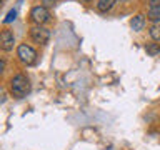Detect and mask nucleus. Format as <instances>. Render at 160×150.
<instances>
[{"instance_id": "nucleus-1", "label": "nucleus", "mask_w": 160, "mask_h": 150, "mask_svg": "<svg viewBox=\"0 0 160 150\" xmlns=\"http://www.w3.org/2000/svg\"><path fill=\"white\" fill-rule=\"evenodd\" d=\"M10 90H12V93L15 95V97L22 98L23 95H27L28 90H30L28 78L25 77V75H15V77L12 78V82H10Z\"/></svg>"}, {"instance_id": "nucleus-2", "label": "nucleus", "mask_w": 160, "mask_h": 150, "mask_svg": "<svg viewBox=\"0 0 160 150\" xmlns=\"http://www.w3.org/2000/svg\"><path fill=\"white\" fill-rule=\"evenodd\" d=\"M17 57L20 58V62H23L25 65H32V63H35V60H37V52H35L30 45L22 43V45H18V48H17Z\"/></svg>"}, {"instance_id": "nucleus-3", "label": "nucleus", "mask_w": 160, "mask_h": 150, "mask_svg": "<svg viewBox=\"0 0 160 150\" xmlns=\"http://www.w3.org/2000/svg\"><path fill=\"white\" fill-rule=\"evenodd\" d=\"M30 37L35 43H47L50 38V32L42 25H37V27L30 28Z\"/></svg>"}, {"instance_id": "nucleus-4", "label": "nucleus", "mask_w": 160, "mask_h": 150, "mask_svg": "<svg viewBox=\"0 0 160 150\" xmlns=\"http://www.w3.org/2000/svg\"><path fill=\"white\" fill-rule=\"evenodd\" d=\"M30 17H32V20L37 25H42L45 23L47 20L50 18V13H48V10L47 7H43V5H38V7H33L32 8V12H30Z\"/></svg>"}, {"instance_id": "nucleus-5", "label": "nucleus", "mask_w": 160, "mask_h": 150, "mask_svg": "<svg viewBox=\"0 0 160 150\" xmlns=\"http://www.w3.org/2000/svg\"><path fill=\"white\" fill-rule=\"evenodd\" d=\"M13 43H15V37L10 30H3L2 35H0V45H2L3 50H12L13 48Z\"/></svg>"}, {"instance_id": "nucleus-6", "label": "nucleus", "mask_w": 160, "mask_h": 150, "mask_svg": "<svg viewBox=\"0 0 160 150\" xmlns=\"http://www.w3.org/2000/svg\"><path fill=\"white\" fill-rule=\"evenodd\" d=\"M148 18L155 23H160V0H150Z\"/></svg>"}, {"instance_id": "nucleus-7", "label": "nucleus", "mask_w": 160, "mask_h": 150, "mask_svg": "<svg viewBox=\"0 0 160 150\" xmlns=\"http://www.w3.org/2000/svg\"><path fill=\"white\" fill-rule=\"evenodd\" d=\"M145 25V17L143 15H135V17L130 20V27H132L135 32H140Z\"/></svg>"}, {"instance_id": "nucleus-8", "label": "nucleus", "mask_w": 160, "mask_h": 150, "mask_svg": "<svg viewBox=\"0 0 160 150\" xmlns=\"http://www.w3.org/2000/svg\"><path fill=\"white\" fill-rule=\"evenodd\" d=\"M117 0H97V10L98 12H107L115 5Z\"/></svg>"}, {"instance_id": "nucleus-9", "label": "nucleus", "mask_w": 160, "mask_h": 150, "mask_svg": "<svg viewBox=\"0 0 160 150\" xmlns=\"http://www.w3.org/2000/svg\"><path fill=\"white\" fill-rule=\"evenodd\" d=\"M145 50H147V53H148V55L155 57V55H158V53H160V43H147Z\"/></svg>"}, {"instance_id": "nucleus-10", "label": "nucleus", "mask_w": 160, "mask_h": 150, "mask_svg": "<svg viewBox=\"0 0 160 150\" xmlns=\"http://www.w3.org/2000/svg\"><path fill=\"white\" fill-rule=\"evenodd\" d=\"M150 37L153 40H160V23H155L150 27Z\"/></svg>"}, {"instance_id": "nucleus-11", "label": "nucleus", "mask_w": 160, "mask_h": 150, "mask_svg": "<svg viewBox=\"0 0 160 150\" xmlns=\"http://www.w3.org/2000/svg\"><path fill=\"white\" fill-rule=\"evenodd\" d=\"M15 17H17V10H10L7 13V17L3 18V23H10L12 20H15Z\"/></svg>"}, {"instance_id": "nucleus-12", "label": "nucleus", "mask_w": 160, "mask_h": 150, "mask_svg": "<svg viewBox=\"0 0 160 150\" xmlns=\"http://www.w3.org/2000/svg\"><path fill=\"white\" fill-rule=\"evenodd\" d=\"M43 3L47 5V7H52V5L55 3V0H43ZM45 5H43V7H45Z\"/></svg>"}]
</instances>
